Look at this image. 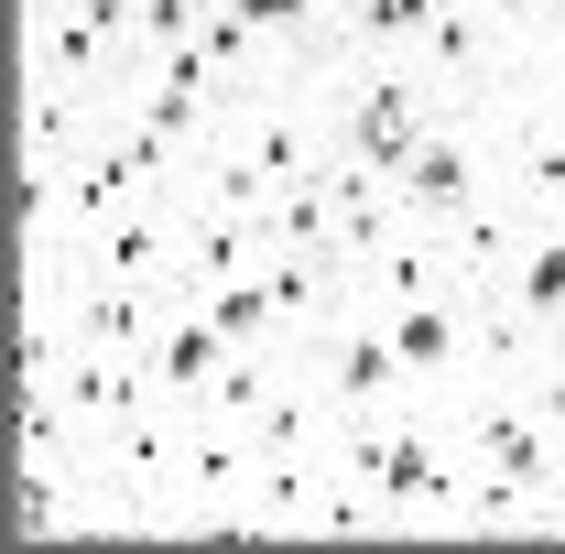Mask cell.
<instances>
[{
  "mask_svg": "<svg viewBox=\"0 0 565 554\" xmlns=\"http://www.w3.org/2000/svg\"><path fill=\"white\" fill-rule=\"evenodd\" d=\"M490 11H522V0H490Z\"/></svg>",
  "mask_w": 565,
  "mask_h": 554,
  "instance_id": "obj_21",
  "label": "cell"
},
{
  "mask_svg": "<svg viewBox=\"0 0 565 554\" xmlns=\"http://www.w3.org/2000/svg\"><path fill=\"white\" fill-rule=\"evenodd\" d=\"M403 66L435 87V109H479L522 76V11H490V0H435V22L414 33Z\"/></svg>",
  "mask_w": 565,
  "mask_h": 554,
  "instance_id": "obj_2",
  "label": "cell"
},
{
  "mask_svg": "<svg viewBox=\"0 0 565 554\" xmlns=\"http://www.w3.org/2000/svg\"><path fill=\"white\" fill-rule=\"evenodd\" d=\"M544 533H565V468H555V489H544Z\"/></svg>",
  "mask_w": 565,
  "mask_h": 554,
  "instance_id": "obj_18",
  "label": "cell"
},
{
  "mask_svg": "<svg viewBox=\"0 0 565 554\" xmlns=\"http://www.w3.org/2000/svg\"><path fill=\"white\" fill-rule=\"evenodd\" d=\"M490 174H500V152H490V98H479V109H435V131L414 141V163L392 174V196H403L414 228H446Z\"/></svg>",
  "mask_w": 565,
  "mask_h": 554,
  "instance_id": "obj_4",
  "label": "cell"
},
{
  "mask_svg": "<svg viewBox=\"0 0 565 554\" xmlns=\"http://www.w3.org/2000/svg\"><path fill=\"white\" fill-rule=\"evenodd\" d=\"M522 98H565V0H522Z\"/></svg>",
  "mask_w": 565,
  "mask_h": 554,
  "instance_id": "obj_15",
  "label": "cell"
},
{
  "mask_svg": "<svg viewBox=\"0 0 565 554\" xmlns=\"http://www.w3.org/2000/svg\"><path fill=\"white\" fill-rule=\"evenodd\" d=\"M217 370H228V327H217L196 294H174V305H163V327H152V348H141V381H152V403H163V414H196Z\"/></svg>",
  "mask_w": 565,
  "mask_h": 554,
  "instance_id": "obj_6",
  "label": "cell"
},
{
  "mask_svg": "<svg viewBox=\"0 0 565 554\" xmlns=\"http://www.w3.org/2000/svg\"><path fill=\"white\" fill-rule=\"evenodd\" d=\"M273 262V228L250 207H207V196H185V294H217V283L262 273Z\"/></svg>",
  "mask_w": 565,
  "mask_h": 554,
  "instance_id": "obj_7",
  "label": "cell"
},
{
  "mask_svg": "<svg viewBox=\"0 0 565 554\" xmlns=\"http://www.w3.org/2000/svg\"><path fill=\"white\" fill-rule=\"evenodd\" d=\"M196 305L228 327V348H282V327H273V283H262V273L217 283V294H196Z\"/></svg>",
  "mask_w": 565,
  "mask_h": 554,
  "instance_id": "obj_16",
  "label": "cell"
},
{
  "mask_svg": "<svg viewBox=\"0 0 565 554\" xmlns=\"http://www.w3.org/2000/svg\"><path fill=\"white\" fill-rule=\"evenodd\" d=\"M207 152L250 163L262 185H294V174L338 163V141H327V98H316V66H282V76H262V87H239Z\"/></svg>",
  "mask_w": 565,
  "mask_h": 554,
  "instance_id": "obj_1",
  "label": "cell"
},
{
  "mask_svg": "<svg viewBox=\"0 0 565 554\" xmlns=\"http://www.w3.org/2000/svg\"><path fill=\"white\" fill-rule=\"evenodd\" d=\"M511 305H522L544 338H565V228H555V217L522 239V262H511Z\"/></svg>",
  "mask_w": 565,
  "mask_h": 554,
  "instance_id": "obj_12",
  "label": "cell"
},
{
  "mask_svg": "<svg viewBox=\"0 0 565 554\" xmlns=\"http://www.w3.org/2000/svg\"><path fill=\"white\" fill-rule=\"evenodd\" d=\"M294 370H316L327 414H392V403H414V370H403V348H392V327H381L359 294H349V316L305 348Z\"/></svg>",
  "mask_w": 565,
  "mask_h": 554,
  "instance_id": "obj_5",
  "label": "cell"
},
{
  "mask_svg": "<svg viewBox=\"0 0 565 554\" xmlns=\"http://www.w3.org/2000/svg\"><path fill=\"white\" fill-rule=\"evenodd\" d=\"M316 11H327V22H338V11H349V0H316Z\"/></svg>",
  "mask_w": 565,
  "mask_h": 554,
  "instance_id": "obj_20",
  "label": "cell"
},
{
  "mask_svg": "<svg viewBox=\"0 0 565 554\" xmlns=\"http://www.w3.org/2000/svg\"><path fill=\"white\" fill-rule=\"evenodd\" d=\"M228 11H239V22H262V33H273V44H282V55H294V66L338 44V22H327L316 0H228Z\"/></svg>",
  "mask_w": 565,
  "mask_h": 554,
  "instance_id": "obj_17",
  "label": "cell"
},
{
  "mask_svg": "<svg viewBox=\"0 0 565 554\" xmlns=\"http://www.w3.org/2000/svg\"><path fill=\"white\" fill-rule=\"evenodd\" d=\"M424 22H435V0H349L338 11V44L349 55H414Z\"/></svg>",
  "mask_w": 565,
  "mask_h": 554,
  "instance_id": "obj_13",
  "label": "cell"
},
{
  "mask_svg": "<svg viewBox=\"0 0 565 554\" xmlns=\"http://www.w3.org/2000/svg\"><path fill=\"white\" fill-rule=\"evenodd\" d=\"M273 381H282V348H228V370L207 381L196 414H207V424H250L262 403H273Z\"/></svg>",
  "mask_w": 565,
  "mask_h": 554,
  "instance_id": "obj_14",
  "label": "cell"
},
{
  "mask_svg": "<svg viewBox=\"0 0 565 554\" xmlns=\"http://www.w3.org/2000/svg\"><path fill=\"white\" fill-rule=\"evenodd\" d=\"M327 185H338V262L349 283L403 239V196H392V174H370V163H327Z\"/></svg>",
  "mask_w": 565,
  "mask_h": 554,
  "instance_id": "obj_10",
  "label": "cell"
},
{
  "mask_svg": "<svg viewBox=\"0 0 565 554\" xmlns=\"http://www.w3.org/2000/svg\"><path fill=\"white\" fill-rule=\"evenodd\" d=\"M533 228H544V217L522 207V196H511V185H479V196H468V207L446 217V239H457V262H468V283H511V262H522V239H533Z\"/></svg>",
  "mask_w": 565,
  "mask_h": 554,
  "instance_id": "obj_9",
  "label": "cell"
},
{
  "mask_svg": "<svg viewBox=\"0 0 565 554\" xmlns=\"http://www.w3.org/2000/svg\"><path fill=\"white\" fill-rule=\"evenodd\" d=\"M522 533H544V479H511V468H479L468 457L446 544H522Z\"/></svg>",
  "mask_w": 565,
  "mask_h": 554,
  "instance_id": "obj_8",
  "label": "cell"
},
{
  "mask_svg": "<svg viewBox=\"0 0 565 554\" xmlns=\"http://www.w3.org/2000/svg\"><path fill=\"white\" fill-rule=\"evenodd\" d=\"M55 11H66V0H11V22H55Z\"/></svg>",
  "mask_w": 565,
  "mask_h": 554,
  "instance_id": "obj_19",
  "label": "cell"
},
{
  "mask_svg": "<svg viewBox=\"0 0 565 554\" xmlns=\"http://www.w3.org/2000/svg\"><path fill=\"white\" fill-rule=\"evenodd\" d=\"M435 414H446V435H457V457L555 489V435H544V414H533V392H522V381H446V392H435Z\"/></svg>",
  "mask_w": 565,
  "mask_h": 554,
  "instance_id": "obj_3",
  "label": "cell"
},
{
  "mask_svg": "<svg viewBox=\"0 0 565 554\" xmlns=\"http://www.w3.org/2000/svg\"><path fill=\"white\" fill-rule=\"evenodd\" d=\"M555 228H565V207H555Z\"/></svg>",
  "mask_w": 565,
  "mask_h": 554,
  "instance_id": "obj_22",
  "label": "cell"
},
{
  "mask_svg": "<svg viewBox=\"0 0 565 554\" xmlns=\"http://www.w3.org/2000/svg\"><path fill=\"white\" fill-rule=\"evenodd\" d=\"M262 228H273V251H316V262H338V185H327V163L294 174V185H273Z\"/></svg>",
  "mask_w": 565,
  "mask_h": 554,
  "instance_id": "obj_11",
  "label": "cell"
}]
</instances>
